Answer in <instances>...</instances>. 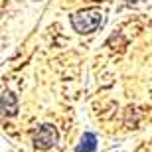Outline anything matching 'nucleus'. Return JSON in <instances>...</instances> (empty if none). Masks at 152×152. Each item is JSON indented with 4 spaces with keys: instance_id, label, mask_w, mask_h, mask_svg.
<instances>
[{
    "instance_id": "f257e3e1",
    "label": "nucleus",
    "mask_w": 152,
    "mask_h": 152,
    "mask_svg": "<svg viewBox=\"0 0 152 152\" xmlns=\"http://www.w3.org/2000/svg\"><path fill=\"white\" fill-rule=\"evenodd\" d=\"M103 24V14L97 8L89 10H79L71 16V26L77 34H91Z\"/></svg>"
},
{
    "instance_id": "f03ea898",
    "label": "nucleus",
    "mask_w": 152,
    "mask_h": 152,
    "mask_svg": "<svg viewBox=\"0 0 152 152\" xmlns=\"http://www.w3.org/2000/svg\"><path fill=\"white\" fill-rule=\"evenodd\" d=\"M57 144V130L51 124H42L34 134V146L38 150H50Z\"/></svg>"
},
{
    "instance_id": "7ed1b4c3",
    "label": "nucleus",
    "mask_w": 152,
    "mask_h": 152,
    "mask_svg": "<svg viewBox=\"0 0 152 152\" xmlns=\"http://www.w3.org/2000/svg\"><path fill=\"white\" fill-rule=\"evenodd\" d=\"M16 111H18L16 95L10 93V91L2 93V95H0V115H8V117H12V115H16Z\"/></svg>"
},
{
    "instance_id": "20e7f679",
    "label": "nucleus",
    "mask_w": 152,
    "mask_h": 152,
    "mask_svg": "<svg viewBox=\"0 0 152 152\" xmlns=\"http://www.w3.org/2000/svg\"><path fill=\"white\" fill-rule=\"evenodd\" d=\"M95 150H97V136L93 132H85L79 144L75 146V152H95Z\"/></svg>"
},
{
    "instance_id": "39448f33",
    "label": "nucleus",
    "mask_w": 152,
    "mask_h": 152,
    "mask_svg": "<svg viewBox=\"0 0 152 152\" xmlns=\"http://www.w3.org/2000/svg\"><path fill=\"white\" fill-rule=\"evenodd\" d=\"M129 2H138V0H129Z\"/></svg>"
}]
</instances>
